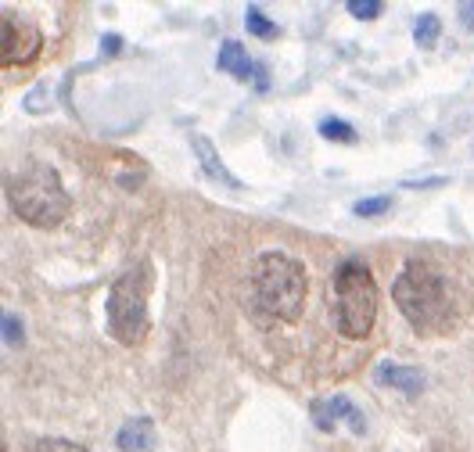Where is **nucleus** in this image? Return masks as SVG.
Here are the masks:
<instances>
[{"mask_svg":"<svg viewBox=\"0 0 474 452\" xmlns=\"http://www.w3.org/2000/svg\"><path fill=\"white\" fill-rule=\"evenodd\" d=\"M7 201L15 216L36 230H54L73 208L58 169L47 162H29L25 169H18L7 180Z\"/></svg>","mask_w":474,"mask_h":452,"instance_id":"obj_3","label":"nucleus"},{"mask_svg":"<svg viewBox=\"0 0 474 452\" xmlns=\"http://www.w3.org/2000/svg\"><path fill=\"white\" fill-rule=\"evenodd\" d=\"M388 208H392V197H367V201H356V216H363V219L384 216Z\"/></svg>","mask_w":474,"mask_h":452,"instance_id":"obj_15","label":"nucleus"},{"mask_svg":"<svg viewBox=\"0 0 474 452\" xmlns=\"http://www.w3.org/2000/svg\"><path fill=\"white\" fill-rule=\"evenodd\" d=\"M309 276L298 259L285 252H263L256 255L248 270V298L263 323H298L305 309Z\"/></svg>","mask_w":474,"mask_h":452,"instance_id":"obj_2","label":"nucleus"},{"mask_svg":"<svg viewBox=\"0 0 474 452\" xmlns=\"http://www.w3.org/2000/svg\"><path fill=\"white\" fill-rule=\"evenodd\" d=\"M119 51V36H104V54H115Z\"/></svg>","mask_w":474,"mask_h":452,"instance_id":"obj_20","label":"nucleus"},{"mask_svg":"<svg viewBox=\"0 0 474 452\" xmlns=\"http://www.w3.org/2000/svg\"><path fill=\"white\" fill-rule=\"evenodd\" d=\"M392 302L417 334H446L471 309L468 294L428 259H410L399 270L392 284Z\"/></svg>","mask_w":474,"mask_h":452,"instance_id":"obj_1","label":"nucleus"},{"mask_svg":"<svg viewBox=\"0 0 474 452\" xmlns=\"http://www.w3.org/2000/svg\"><path fill=\"white\" fill-rule=\"evenodd\" d=\"M148 298H151V263H137L126 273L115 276V284L108 287V302H104V320H108V334L119 345H140L151 331V316H148Z\"/></svg>","mask_w":474,"mask_h":452,"instance_id":"obj_4","label":"nucleus"},{"mask_svg":"<svg viewBox=\"0 0 474 452\" xmlns=\"http://www.w3.org/2000/svg\"><path fill=\"white\" fill-rule=\"evenodd\" d=\"M245 25H248V33L259 36V40H274V36H281V29H277V25H274V22H270L256 4L245 11Z\"/></svg>","mask_w":474,"mask_h":452,"instance_id":"obj_12","label":"nucleus"},{"mask_svg":"<svg viewBox=\"0 0 474 452\" xmlns=\"http://www.w3.org/2000/svg\"><path fill=\"white\" fill-rule=\"evenodd\" d=\"M439 33H442V22H439V14H431V11H424V14L413 22V40H417L421 47H431V43L439 40Z\"/></svg>","mask_w":474,"mask_h":452,"instance_id":"obj_13","label":"nucleus"},{"mask_svg":"<svg viewBox=\"0 0 474 452\" xmlns=\"http://www.w3.org/2000/svg\"><path fill=\"white\" fill-rule=\"evenodd\" d=\"M374 377H378L384 388H395V391H402V395H421V391H424V370H417V366L378 362Z\"/></svg>","mask_w":474,"mask_h":452,"instance_id":"obj_8","label":"nucleus"},{"mask_svg":"<svg viewBox=\"0 0 474 452\" xmlns=\"http://www.w3.org/2000/svg\"><path fill=\"white\" fill-rule=\"evenodd\" d=\"M381 7H384L381 0H349V14H356V18H363V22L378 18Z\"/></svg>","mask_w":474,"mask_h":452,"instance_id":"obj_17","label":"nucleus"},{"mask_svg":"<svg viewBox=\"0 0 474 452\" xmlns=\"http://www.w3.org/2000/svg\"><path fill=\"white\" fill-rule=\"evenodd\" d=\"M320 133H324L327 140H342V144L356 140V130H353L345 119H324V122H320Z\"/></svg>","mask_w":474,"mask_h":452,"instance_id":"obj_14","label":"nucleus"},{"mask_svg":"<svg viewBox=\"0 0 474 452\" xmlns=\"http://www.w3.org/2000/svg\"><path fill=\"white\" fill-rule=\"evenodd\" d=\"M313 424H316L320 431H327V435H334L338 428H349V431H356V435H363V431H367V420H363L360 406H356V402H349L345 395L316 399V402H313Z\"/></svg>","mask_w":474,"mask_h":452,"instance_id":"obj_7","label":"nucleus"},{"mask_svg":"<svg viewBox=\"0 0 474 452\" xmlns=\"http://www.w3.org/2000/svg\"><path fill=\"white\" fill-rule=\"evenodd\" d=\"M378 320V284L363 259H345L334 270V327L342 338H367Z\"/></svg>","mask_w":474,"mask_h":452,"instance_id":"obj_5","label":"nucleus"},{"mask_svg":"<svg viewBox=\"0 0 474 452\" xmlns=\"http://www.w3.org/2000/svg\"><path fill=\"white\" fill-rule=\"evenodd\" d=\"M36 452H87V446L80 442H69V438H40Z\"/></svg>","mask_w":474,"mask_h":452,"instance_id":"obj_16","label":"nucleus"},{"mask_svg":"<svg viewBox=\"0 0 474 452\" xmlns=\"http://www.w3.org/2000/svg\"><path fill=\"white\" fill-rule=\"evenodd\" d=\"M44 51V36L33 22L18 18V14H4V47H0V65H29L36 62V54Z\"/></svg>","mask_w":474,"mask_h":452,"instance_id":"obj_6","label":"nucleus"},{"mask_svg":"<svg viewBox=\"0 0 474 452\" xmlns=\"http://www.w3.org/2000/svg\"><path fill=\"white\" fill-rule=\"evenodd\" d=\"M216 65H219V72H230V76H237V80H252V76H259V62H252L237 40H223Z\"/></svg>","mask_w":474,"mask_h":452,"instance_id":"obj_11","label":"nucleus"},{"mask_svg":"<svg viewBox=\"0 0 474 452\" xmlns=\"http://www.w3.org/2000/svg\"><path fill=\"white\" fill-rule=\"evenodd\" d=\"M460 22L464 29H474V4H460Z\"/></svg>","mask_w":474,"mask_h":452,"instance_id":"obj_19","label":"nucleus"},{"mask_svg":"<svg viewBox=\"0 0 474 452\" xmlns=\"http://www.w3.org/2000/svg\"><path fill=\"white\" fill-rule=\"evenodd\" d=\"M4 341L7 345H22V320L11 316V313H4Z\"/></svg>","mask_w":474,"mask_h":452,"instance_id":"obj_18","label":"nucleus"},{"mask_svg":"<svg viewBox=\"0 0 474 452\" xmlns=\"http://www.w3.org/2000/svg\"><path fill=\"white\" fill-rule=\"evenodd\" d=\"M115 446H119V452H148L151 449V446H155V424H151V417H130V420L119 428Z\"/></svg>","mask_w":474,"mask_h":452,"instance_id":"obj_9","label":"nucleus"},{"mask_svg":"<svg viewBox=\"0 0 474 452\" xmlns=\"http://www.w3.org/2000/svg\"><path fill=\"white\" fill-rule=\"evenodd\" d=\"M190 144H194V155H198V162H201V169H205V177H212L216 183H223V187H230V190H237L241 180L223 166V159H219V151L201 137V133H194L190 137Z\"/></svg>","mask_w":474,"mask_h":452,"instance_id":"obj_10","label":"nucleus"}]
</instances>
